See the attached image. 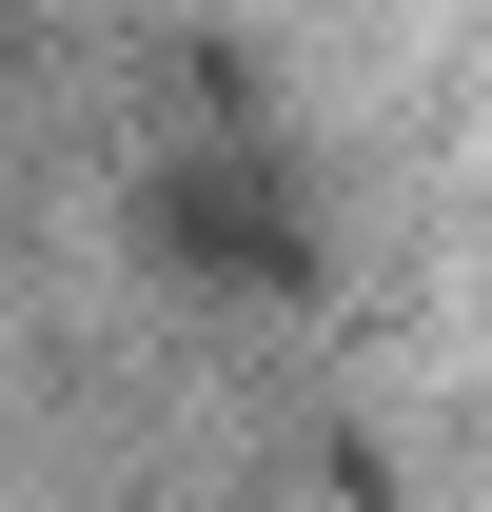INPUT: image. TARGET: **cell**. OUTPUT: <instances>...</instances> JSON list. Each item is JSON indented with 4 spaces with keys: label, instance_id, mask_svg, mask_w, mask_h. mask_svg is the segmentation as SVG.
Returning <instances> with one entry per match:
<instances>
[{
    "label": "cell",
    "instance_id": "1",
    "mask_svg": "<svg viewBox=\"0 0 492 512\" xmlns=\"http://www.w3.org/2000/svg\"><path fill=\"white\" fill-rule=\"evenodd\" d=\"M158 256L217 276V296H296V276H315L296 158H276V138H178V158H158Z\"/></svg>",
    "mask_w": 492,
    "mask_h": 512
}]
</instances>
